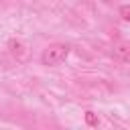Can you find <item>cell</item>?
<instances>
[{
	"instance_id": "obj_1",
	"label": "cell",
	"mask_w": 130,
	"mask_h": 130,
	"mask_svg": "<svg viewBox=\"0 0 130 130\" xmlns=\"http://www.w3.org/2000/svg\"><path fill=\"white\" fill-rule=\"evenodd\" d=\"M67 53H69V45H65V43H53V45H49V47L43 51L41 63L47 65V67H53V65H57V63H61V61L67 57Z\"/></svg>"
},
{
	"instance_id": "obj_2",
	"label": "cell",
	"mask_w": 130,
	"mask_h": 130,
	"mask_svg": "<svg viewBox=\"0 0 130 130\" xmlns=\"http://www.w3.org/2000/svg\"><path fill=\"white\" fill-rule=\"evenodd\" d=\"M114 55L124 61V63H130V43H118L114 47Z\"/></svg>"
},
{
	"instance_id": "obj_3",
	"label": "cell",
	"mask_w": 130,
	"mask_h": 130,
	"mask_svg": "<svg viewBox=\"0 0 130 130\" xmlns=\"http://www.w3.org/2000/svg\"><path fill=\"white\" fill-rule=\"evenodd\" d=\"M118 12H120V16H122L124 20H128V22H130V4L120 6V10H118Z\"/></svg>"
},
{
	"instance_id": "obj_4",
	"label": "cell",
	"mask_w": 130,
	"mask_h": 130,
	"mask_svg": "<svg viewBox=\"0 0 130 130\" xmlns=\"http://www.w3.org/2000/svg\"><path fill=\"white\" fill-rule=\"evenodd\" d=\"M85 122H87L89 126H98V116H95L93 112H85Z\"/></svg>"
},
{
	"instance_id": "obj_5",
	"label": "cell",
	"mask_w": 130,
	"mask_h": 130,
	"mask_svg": "<svg viewBox=\"0 0 130 130\" xmlns=\"http://www.w3.org/2000/svg\"><path fill=\"white\" fill-rule=\"evenodd\" d=\"M102 2H112V0H102Z\"/></svg>"
}]
</instances>
